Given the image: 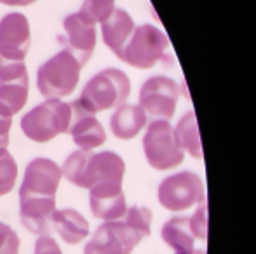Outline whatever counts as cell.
<instances>
[{
  "mask_svg": "<svg viewBox=\"0 0 256 254\" xmlns=\"http://www.w3.org/2000/svg\"><path fill=\"white\" fill-rule=\"evenodd\" d=\"M37 2V0H0V3L4 5H30V3Z\"/></svg>",
  "mask_w": 256,
  "mask_h": 254,
  "instance_id": "cell-29",
  "label": "cell"
},
{
  "mask_svg": "<svg viewBox=\"0 0 256 254\" xmlns=\"http://www.w3.org/2000/svg\"><path fill=\"white\" fill-rule=\"evenodd\" d=\"M20 237L9 227L0 221V254H18L20 253Z\"/></svg>",
  "mask_w": 256,
  "mask_h": 254,
  "instance_id": "cell-25",
  "label": "cell"
},
{
  "mask_svg": "<svg viewBox=\"0 0 256 254\" xmlns=\"http://www.w3.org/2000/svg\"><path fill=\"white\" fill-rule=\"evenodd\" d=\"M30 23L21 12H9L0 19V58L24 61L30 51Z\"/></svg>",
  "mask_w": 256,
  "mask_h": 254,
  "instance_id": "cell-10",
  "label": "cell"
},
{
  "mask_svg": "<svg viewBox=\"0 0 256 254\" xmlns=\"http://www.w3.org/2000/svg\"><path fill=\"white\" fill-rule=\"evenodd\" d=\"M51 227L68 246H77L89 237V223L75 209H56Z\"/></svg>",
  "mask_w": 256,
  "mask_h": 254,
  "instance_id": "cell-17",
  "label": "cell"
},
{
  "mask_svg": "<svg viewBox=\"0 0 256 254\" xmlns=\"http://www.w3.org/2000/svg\"><path fill=\"white\" fill-rule=\"evenodd\" d=\"M146 115L140 105H120L110 119V129L118 139H132L146 126Z\"/></svg>",
  "mask_w": 256,
  "mask_h": 254,
  "instance_id": "cell-18",
  "label": "cell"
},
{
  "mask_svg": "<svg viewBox=\"0 0 256 254\" xmlns=\"http://www.w3.org/2000/svg\"><path fill=\"white\" fill-rule=\"evenodd\" d=\"M131 94V80L122 70L104 68L98 71L82 89L78 103L91 113H100L110 108H118Z\"/></svg>",
  "mask_w": 256,
  "mask_h": 254,
  "instance_id": "cell-2",
  "label": "cell"
},
{
  "mask_svg": "<svg viewBox=\"0 0 256 254\" xmlns=\"http://www.w3.org/2000/svg\"><path fill=\"white\" fill-rule=\"evenodd\" d=\"M143 239L145 235L126 221H104L88 242L84 254H131Z\"/></svg>",
  "mask_w": 256,
  "mask_h": 254,
  "instance_id": "cell-9",
  "label": "cell"
},
{
  "mask_svg": "<svg viewBox=\"0 0 256 254\" xmlns=\"http://www.w3.org/2000/svg\"><path fill=\"white\" fill-rule=\"evenodd\" d=\"M157 199L162 207L171 213H183L206 199L204 183L192 171H182L158 183Z\"/></svg>",
  "mask_w": 256,
  "mask_h": 254,
  "instance_id": "cell-7",
  "label": "cell"
},
{
  "mask_svg": "<svg viewBox=\"0 0 256 254\" xmlns=\"http://www.w3.org/2000/svg\"><path fill=\"white\" fill-rule=\"evenodd\" d=\"M160 237L174 254H192L196 237L190 228L188 216H174L160 228Z\"/></svg>",
  "mask_w": 256,
  "mask_h": 254,
  "instance_id": "cell-20",
  "label": "cell"
},
{
  "mask_svg": "<svg viewBox=\"0 0 256 254\" xmlns=\"http://www.w3.org/2000/svg\"><path fill=\"white\" fill-rule=\"evenodd\" d=\"M10 127H12V119H7V117L0 115V150H7Z\"/></svg>",
  "mask_w": 256,
  "mask_h": 254,
  "instance_id": "cell-28",
  "label": "cell"
},
{
  "mask_svg": "<svg viewBox=\"0 0 256 254\" xmlns=\"http://www.w3.org/2000/svg\"><path fill=\"white\" fill-rule=\"evenodd\" d=\"M115 9V0H84L80 10L86 17L92 21V23L102 24Z\"/></svg>",
  "mask_w": 256,
  "mask_h": 254,
  "instance_id": "cell-23",
  "label": "cell"
},
{
  "mask_svg": "<svg viewBox=\"0 0 256 254\" xmlns=\"http://www.w3.org/2000/svg\"><path fill=\"white\" fill-rule=\"evenodd\" d=\"M190 220V228H192V234L199 241H206L208 239V200H200L197 204V209Z\"/></svg>",
  "mask_w": 256,
  "mask_h": 254,
  "instance_id": "cell-24",
  "label": "cell"
},
{
  "mask_svg": "<svg viewBox=\"0 0 256 254\" xmlns=\"http://www.w3.org/2000/svg\"><path fill=\"white\" fill-rule=\"evenodd\" d=\"M28 91H30L28 75L0 82V115L12 119L16 113H20L28 101Z\"/></svg>",
  "mask_w": 256,
  "mask_h": 254,
  "instance_id": "cell-19",
  "label": "cell"
},
{
  "mask_svg": "<svg viewBox=\"0 0 256 254\" xmlns=\"http://www.w3.org/2000/svg\"><path fill=\"white\" fill-rule=\"evenodd\" d=\"M174 134L178 139L180 146L183 152L190 153V157L194 159H202V145H200V136H199V127H197V119L196 113L190 110L185 115L180 119L178 126L174 127Z\"/></svg>",
  "mask_w": 256,
  "mask_h": 254,
  "instance_id": "cell-21",
  "label": "cell"
},
{
  "mask_svg": "<svg viewBox=\"0 0 256 254\" xmlns=\"http://www.w3.org/2000/svg\"><path fill=\"white\" fill-rule=\"evenodd\" d=\"M63 30L66 35V49L84 66L96 47L94 23L82 12H74L63 19Z\"/></svg>",
  "mask_w": 256,
  "mask_h": 254,
  "instance_id": "cell-13",
  "label": "cell"
},
{
  "mask_svg": "<svg viewBox=\"0 0 256 254\" xmlns=\"http://www.w3.org/2000/svg\"><path fill=\"white\" fill-rule=\"evenodd\" d=\"M72 122L70 103L60 99H48L40 103L21 119V131L35 143H49L56 136L68 132Z\"/></svg>",
  "mask_w": 256,
  "mask_h": 254,
  "instance_id": "cell-3",
  "label": "cell"
},
{
  "mask_svg": "<svg viewBox=\"0 0 256 254\" xmlns=\"http://www.w3.org/2000/svg\"><path fill=\"white\" fill-rule=\"evenodd\" d=\"M72 106V122L68 127V134L72 136L74 143L84 152H92L94 148L102 146L106 141V132L94 113L86 110L84 106L75 99L70 103Z\"/></svg>",
  "mask_w": 256,
  "mask_h": 254,
  "instance_id": "cell-12",
  "label": "cell"
},
{
  "mask_svg": "<svg viewBox=\"0 0 256 254\" xmlns=\"http://www.w3.org/2000/svg\"><path fill=\"white\" fill-rule=\"evenodd\" d=\"M89 207L94 218L103 221L120 220L128 209L122 183L118 181H103L89 188Z\"/></svg>",
  "mask_w": 256,
  "mask_h": 254,
  "instance_id": "cell-15",
  "label": "cell"
},
{
  "mask_svg": "<svg viewBox=\"0 0 256 254\" xmlns=\"http://www.w3.org/2000/svg\"><path fill=\"white\" fill-rule=\"evenodd\" d=\"M28 75L24 61H9V59L0 58V82L10 80V78H20Z\"/></svg>",
  "mask_w": 256,
  "mask_h": 254,
  "instance_id": "cell-26",
  "label": "cell"
},
{
  "mask_svg": "<svg viewBox=\"0 0 256 254\" xmlns=\"http://www.w3.org/2000/svg\"><path fill=\"white\" fill-rule=\"evenodd\" d=\"M34 254H63L61 248L58 246V242L49 235H42L38 237V241L35 242V251Z\"/></svg>",
  "mask_w": 256,
  "mask_h": 254,
  "instance_id": "cell-27",
  "label": "cell"
},
{
  "mask_svg": "<svg viewBox=\"0 0 256 254\" xmlns=\"http://www.w3.org/2000/svg\"><path fill=\"white\" fill-rule=\"evenodd\" d=\"M169 49L168 35L154 24L136 26L118 59L140 70H148L166 58Z\"/></svg>",
  "mask_w": 256,
  "mask_h": 254,
  "instance_id": "cell-6",
  "label": "cell"
},
{
  "mask_svg": "<svg viewBox=\"0 0 256 254\" xmlns=\"http://www.w3.org/2000/svg\"><path fill=\"white\" fill-rule=\"evenodd\" d=\"M18 180V164L7 150H0V197L7 195Z\"/></svg>",
  "mask_w": 256,
  "mask_h": 254,
  "instance_id": "cell-22",
  "label": "cell"
},
{
  "mask_svg": "<svg viewBox=\"0 0 256 254\" xmlns=\"http://www.w3.org/2000/svg\"><path fill=\"white\" fill-rule=\"evenodd\" d=\"M82 64L77 61L68 49L60 51L56 56L40 64L37 71L38 92L46 99H61L70 96L80 80Z\"/></svg>",
  "mask_w": 256,
  "mask_h": 254,
  "instance_id": "cell-4",
  "label": "cell"
},
{
  "mask_svg": "<svg viewBox=\"0 0 256 254\" xmlns=\"http://www.w3.org/2000/svg\"><path fill=\"white\" fill-rule=\"evenodd\" d=\"M180 101V87L171 77L155 75L143 82L140 89V108L146 119L171 120Z\"/></svg>",
  "mask_w": 256,
  "mask_h": 254,
  "instance_id": "cell-8",
  "label": "cell"
},
{
  "mask_svg": "<svg viewBox=\"0 0 256 254\" xmlns=\"http://www.w3.org/2000/svg\"><path fill=\"white\" fill-rule=\"evenodd\" d=\"M61 174L74 187L89 190L103 181L122 183L126 174V162L115 152L92 153L77 150V152L70 153V157L64 160Z\"/></svg>",
  "mask_w": 256,
  "mask_h": 254,
  "instance_id": "cell-1",
  "label": "cell"
},
{
  "mask_svg": "<svg viewBox=\"0 0 256 254\" xmlns=\"http://www.w3.org/2000/svg\"><path fill=\"white\" fill-rule=\"evenodd\" d=\"M61 178H63L61 167L54 160L37 157L24 169L20 192L34 193V195H56Z\"/></svg>",
  "mask_w": 256,
  "mask_h": 254,
  "instance_id": "cell-14",
  "label": "cell"
},
{
  "mask_svg": "<svg viewBox=\"0 0 256 254\" xmlns=\"http://www.w3.org/2000/svg\"><path fill=\"white\" fill-rule=\"evenodd\" d=\"M192 254H208L206 251H202V249H194L192 251Z\"/></svg>",
  "mask_w": 256,
  "mask_h": 254,
  "instance_id": "cell-30",
  "label": "cell"
},
{
  "mask_svg": "<svg viewBox=\"0 0 256 254\" xmlns=\"http://www.w3.org/2000/svg\"><path fill=\"white\" fill-rule=\"evenodd\" d=\"M134 21L124 9H114V12L102 23L103 42L115 56H120L126 44L134 31Z\"/></svg>",
  "mask_w": 256,
  "mask_h": 254,
  "instance_id": "cell-16",
  "label": "cell"
},
{
  "mask_svg": "<svg viewBox=\"0 0 256 254\" xmlns=\"http://www.w3.org/2000/svg\"><path fill=\"white\" fill-rule=\"evenodd\" d=\"M56 211V195H34L20 192V216L30 234L49 235L52 214Z\"/></svg>",
  "mask_w": 256,
  "mask_h": 254,
  "instance_id": "cell-11",
  "label": "cell"
},
{
  "mask_svg": "<svg viewBox=\"0 0 256 254\" xmlns=\"http://www.w3.org/2000/svg\"><path fill=\"white\" fill-rule=\"evenodd\" d=\"M143 152L146 162L155 171H171L182 166L185 152L180 146L174 127L168 120H152L143 136Z\"/></svg>",
  "mask_w": 256,
  "mask_h": 254,
  "instance_id": "cell-5",
  "label": "cell"
}]
</instances>
